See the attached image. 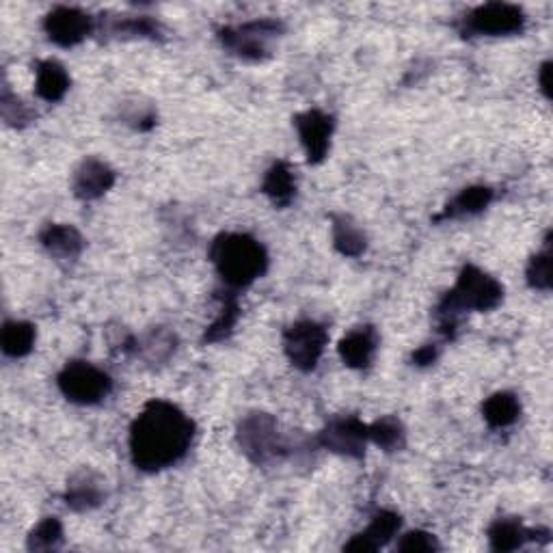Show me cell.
I'll return each mask as SVG.
<instances>
[{"label":"cell","instance_id":"31","mask_svg":"<svg viewBox=\"0 0 553 553\" xmlns=\"http://www.w3.org/2000/svg\"><path fill=\"white\" fill-rule=\"evenodd\" d=\"M439 357V348L435 344H426L422 348H417L413 353V363L420 368H426V366H433V363L437 361Z\"/></svg>","mask_w":553,"mask_h":553},{"label":"cell","instance_id":"14","mask_svg":"<svg viewBox=\"0 0 553 553\" xmlns=\"http://www.w3.org/2000/svg\"><path fill=\"white\" fill-rule=\"evenodd\" d=\"M402 519L400 515L391 510H379L374 515V519L370 521V525L361 534H357L353 541L346 543L344 549L346 551H376L385 547L391 538H394L400 532Z\"/></svg>","mask_w":553,"mask_h":553},{"label":"cell","instance_id":"12","mask_svg":"<svg viewBox=\"0 0 553 553\" xmlns=\"http://www.w3.org/2000/svg\"><path fill=\"white\" fill-rule=\"evenodd\" d=\"M115 184V171L100 158H85L72 175V191L80 201H93L106 195Z\"/></svg>","mask_w":553,"mask_h":553},{"label":"cell","instance_id":"29","mask_svg":"<svg viewBox=\"0 0 553 553\" xmlns=\"http://www.w3.org/2000/svg\"><path fill=\"white\" fill-rule=\"evenodd\" d=\"M115 31L126 33V35H134V37H158L160 26L152 18L141 16V18L121 20L119 24H115Z\"/></svg>","mask_w":553,"mask_h":553},{"label":"cell","instance_id":"9","mask_svg":"<svg viewBox=\"0 0 553 553\" xmlns=\"http://www.w3.org/2000/svg\"><path fill=\"white\" fill-rule=\"evenodd\" d=\"M368 441V424H363L355 415L333 417L318 435V443L322 448L348 458H361L366 454Z\"/></svg>","mask_w":553,"mask_h":553},{"label":"cell","instance_id":"22","mask_svg":"<svg viewBox=\"0 0 553 553\" xmlns=\"http://www.w3.org/2000/svg\"><path fill=\"white\" fill-rule=\"evenodd\" d=\"M333 247L346 258H359V255L368 249V238L361 232V227L353 223V219L344 217V214H335L333 217Z\"/></svg>","mask_w":553,"mask_h":553},{"label":"cell","instance_id":"32","mask_svg":"<svg viewBox=\"0 0 553 553\" xmlns=\"http://www.w3.org/2000/svg\"><path fill=\"white\" fill-rule=\"evenodd\" d=\"M538 80H541V89L545 98H551V61H545L541 65V72H538Z\"/></svg>","mask_w":553,"mask_h":553},{"label":"cell","instance_id":"27","mask_svg":"<svg viewBox=\"0 0 553 553\" xmlns=\"http://www.w3.org/2000/svg\"><path fill=\"white\" fill-rule=\"evenodd\" d=\"M63 543V525L57 517H46L39 521L29 534L26 547L31 551H50Z\"/></svg>","mask_w":553,"mask_h":553},{"label":"cell","instance_id":"19","mask_svg":"<svg viewBox=\"0 0 553 553\" xmlns=\"http://www.w3.org/2000/svg\"><path fill=\"white\" fill-rule=\"evenodd\" d=\"M536 530L525 528L519 519H497L489 528V543L493 551H517L528 541H534Z\"/></svg>","mask_w":553,"mask_h":553},{"label":"cell","instance_id":"28","mask_svg":"<svg viewBox=\"0 0 553 553\" xmlns=\"http://www.w3.org/2000/svg\"><path fill=\"white\" fill-rule=\"evenodd\" d=\"M396 549L404 551V553H430V551H439L441 545L430 532L415 530V532L404 534L400 538V543L396 545Z\"/></svg>","mask_w":553,"mask_h":553},{"label":"cell","instance_id":"8","mask_svg":"<svg viewBox=\"0 0 553 553\" xmlns=\"http://www.w3.org/2000/svg\"><path fill=\"white\" fill-rule=\"evenodd\" d=\"M525 26V13L517 5L487 3L471 9L463 20V33L482 37H504L521 33Z\"/></svg>","mask_w":553,"mask_h":553},{"label":"cell","instance_id":"21","mask_svg":"<svg viewBox=\"0 0 553 553\" xmlns=\"http://www.w3.org/2000/svg\"><path fill=\"white\" fill-rule=\"evenodd\" d=\"M484 422L491 428H508L519 420L521 415V402L510 391H497V394L489 396L482 404Z\"/></svg>","mask_w":553,"mask_h":553},{"label":"cell","instance_id":"13","mask_svg":"<svg viewBox=\"0 0 553 553\" xmlns=\"http://www.w3.org/2000/svg\"><path fill=\"white\" fill-rule=\"evenodd\" d=\"M376 348H379V333H376V329L370 325L355 327L353 331H348L342 337L340 346H337L342 361L353 370H366L374 361Z\"/></svg>","mask_w":553,"mask_h":553},{"label":"cell","instance_id":"17","mask_svg":"<svg viewBox=\"0 0 553 553\" xmlns=\"http://www.w3.org/2000/svg\"><path fill=\"white\" fill-rule=\"evenodd\" d=\"M70 89V74L65 67L55 61L46 59L37 63L35 70V91L44 102H59Z\"/></svg>","mask_w":553,"mask_h":553},{"label":"cell","instance_id":"11","mask_svg":"<svg viewBox=\"0 0 553 553\" xmlns=\"http://www.w3.org/2000/svg\"><path fill=\"white\" fill-rule=\"evenodd\" d=\"M294 126H296V130H299L303 150L307 154V163L309 165L322 163L331 150L333 117L318 111V109H312V111L296 115Z\"/></svg>","mask_w":553,"mask_h":553},{"label":"cell","instance_id":"3","mask_svg":"<svg viewBox=\"0 0 553 553\" xmlns=\"http://www.w3.org/2000/svg\"><path fill=\"white\" fill-rule=\"evenodd\" d=\"M210 262L229 288H247L266 273L268 255L247 234H221L210 245Z\"/></svg>","mask_w":553,"mask_h":553},{"label":"cell","instance_id":"25","mask_svg":"<svg viewBox=\"0 0 553 553\" xmlns=\"http://www.w3.org/2000/svg\"><path fill=\"white\" fill-rule=\"evenodd\" d=\"M221 301H223L221 314L208 327V331L204 335V342H210V344L223 342L225 337L232 335L236 322L240 318V305H238V299H236L234 292H227V296H221Z\"/></svg>","mask_w":553,"mask_h":553},{"label":"cell","instance_id":"18","mask_svg":"<svg viewBox=\"0 0 553 553\" xmlns=\"http://www.w3.org/2000/svg\"><path fill=\"white\" fill-rule=\"evenodd\" d=\"M495 197V191L489 186H469L463 188L448 206L443 208V212L435 221H448V219H463L471 217V214H478L484 208H489V204Z\"/></svg>","mask_w":553,"mask_h":553},{"label":"cell","instance_id":"26","mask_svg":"<svg viewBox=\"0 0 553 553\" xmlns=\"http://www.w3.org/2000/svg\"><path fill=\"white\" fill-rule=\"evenodd\" d=\"M525 279H528L530 288L547 292L551 290V236L547 234L545 238V247L543 251H538L536 255H532L528 268H525Z\"/></svg>","mask_w":553,"mask_h":553},{"label":"cell","instance_id":"2","mask_svg":"<svg viewBox=\"0 0 553 553\" xmlns=\"http://www.w3.org/2000/svg\"><path fill=\"white\" fill-rule=\"evenodd\" d=\"M504 301V286L495 277L467 264L456 279V286L443 296L437 307L439 333L454 337L458 320L465 312H491Z\"/></svg>","mask_w":553,"mask_h":553},{"label":"cell","instance_id":"23","mask_svg":"<svg viewBox=\"0 0 553 553\" xmlns=\"http://www.w3.org/2000/svg\"><path fill=\"white\" fill-rule=\"evenodd\" d=\"M35 327L31 322L24 320H9L3 327V335H0V344H3V353L7 357L20 359L26 357L35 346Z\"/></svg>","mask_w":553,"mask_h":553},{"label":"cell","instance_id":"7","mask_svg":"<svg viewBox=\"0 0 553 553\" xmlns=\"http://www.w3.org/2000/svg\"><path fill=\"white\" fill-rule=\"evenodd\" d=\"M329 342L327 329L316 320H299L283 331V350L294 368L312 372Z\"/></svg>","mask_w":553,"mask_h":553},{"label":"cell","instance_id":"10","mask_svg":"<svg viewBox=\"0 0 553 553\" xmlns=\"http://www.w3.org/2000/svg\"><path fill=\"white\" fill-rule=\"evenodd\" d=\"M44 31L52 44L61 48H74L85 42L93 31V18L76 7L52 9L44 20Z\"/></svg>","mask_w":553,"mask_h":553},{"label":"cell","instance_id":"15","mask_svg":"<svg viewBox=\"0 0 553 553\" xmlns=\"http://www.w3.org/2000/svg\"><path fill=\"white\" fill-rule=\"evenodd\" d=\"M104 482L98 474H93L91 469H80L67 482L65 502L76 512H87L98 508L104 502Z\"/></svg>","mask_w":553,"mask_h":553},{"label":"cell","instance_id":"24","mask_svg":"<svg viewBox=\"0 0 553 553\" xmlns=\"http://www.w3.org/2000/svg\"><path fill=\"white\" fill-rule=\"evenodd\" d=\"M368 439L385 452H396L404 448V426L396 417H381L374 424H368Z\"/></svg>","mask_w":553,"mask_h":553},{"label":"cell","instance_id":"5","mask_svg":"<svg viewBox=\"0 0 553 553\" xmlns=\"http://www.w3.org/2000/svg\"><path fill=\"white\" fill-rule=\"evenodd\" d=\"M283 33V24L271 18L253 20L242 26H225L219 31L221 44L245 61H264L271 55V39Z\"/></svg>","mask_w":553,"mask_h":553},{"label":"cell","instance_id":"4","mask_svg":"<svg viewBox=\"0 0 553 553\" xmlns=\"http://www.w3.org/2000/svg\"><path fill=\"white\" fill-rule=\"evenodd\" d=\"M236 439L242 454L255 465L279 461L288 452V443L281 435L277 420L268 413H249L242 417Z\"/></svg>","mask_w":553,"mask_h":553},{"label":"cell","instance_id":"1","mask_svg":"<svg viewBox=\"0 0 553 553\" xmlns=\"http://www.w3.org/2000/svg\"><path fill=\"white\" fill-rule=\"evenodd\" d=\"M195 424L167 400H150L130 426V456L137 469L154 474L180 463L191 450Z\"/></svg>","mask_w":553,"mask_h":553},{"label":"cell","instance_id":"6","mask_svg":"<svg viewBox=\"0 0 553 553\" xmlns=\"http://www.w3.org/2000/svg\"><path fill=\"white\" fill-rule=\"evenodd\" d=\"M61 394L76 404H98L113 391V379L89 361H70L59 372Z\"/></svg>","mask_w":553,"mask_h":553},{"label":"cell","instance_id":"20","mask_svg":"<svg viewBox=\"0 0 553 553\" xmlns=\"http://www.w3.org/2000/svg\"><path fill=\"white\" fill-rule=\"evenodd\" d=\"M262 191L275 206L279 208L290 206L296 195V178L292 173V167L288 163H283V160L275 163L264 175Z\"/></svg>","mask_w":553,"mask_h":553},{"label":"cell","instance_id":"16","mask_svg":"<svg viewBox=\"0 0 553 553\" xmlns=\"http://www.w3.org/2000/svg\"><path fill=\"white\" fill-rule=\"evenodd\" d=\"M42 247L59 260H76L85 249V238L74 225L52 223L46 225L39 234Z\"/></svg>","mask_w":553,"mask_h":553},{"label":"cell","instance_id":"30","mask_svg":"<svg viewBox=\"0 0 553 553\" xmlns=\"http://www.w3.org/2000/svg\"><path fill=\"white\" fill-rule=\"evenodd\" d=\"M3 117L11 126H24L33 119V111L22 100H13L11 104V100L3 96Z\"/></svg>","mask_w":553,"mask_h":553}]
</instances>
